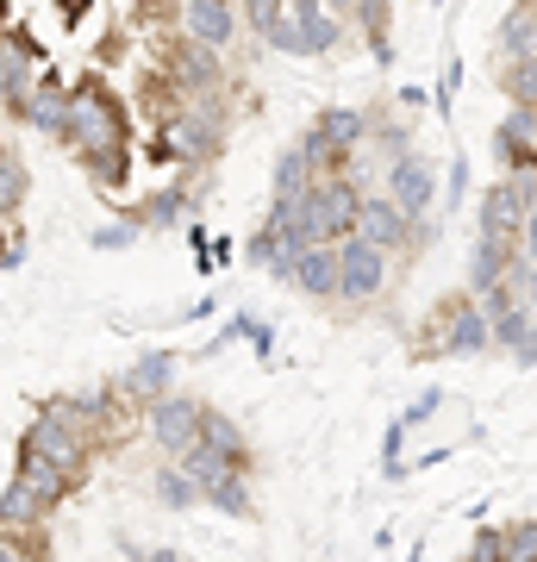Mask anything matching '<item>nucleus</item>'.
Returning a JSON list of instances; mask_svg holds the SVG:
<instances>
[{"mask_svg": "<svg viewBox=\"0 0 537 562\" xmlns=\"http://www.w3.org/2000/svg\"><path fill=\"white\" fill-rule=\"evenodd\" d=\"M69 150L88 162V176L100 188H120L132 176V113L107 81H81L76 106H69Z\"/></svg>", "mask_w": 537, "mask_h": 562, "instance_id": "f257e3e1", "label": "nucleus"}, {"mask_svg": "<svg viewBox=\"0 0 537 562\" xmlns=\"http://www.w3.org/2000/svg\"><path fill=\"white\" fill-rule=\"evenodd\" d=\"M362 206H369V194H362L350 176H318L313 188H306V201H300V232L313 244H350L362 232Z\"/></svg>", "mask_w": 537, "mask_h": 562, "instance_id": "f03ea898", "label": "nucleus"}, {"mask_svg": "<svg viewBox=\"0 0 537 562\" xmlns=\"http://www.w3.org/2000/svg\"><path fill=\"white\" fill-rule=\"evenodd\" d=\"M206 406H194V401H181V394H169V401H157L150 406V431H157V443L169 450L176 462H188L200 450V438H206Z\"/></svg>", "mask_w": 537, "mask_h": 562, "instance_id": "7ed1b4c3", "label": "nucleus"}, {"mask_svg": "<svg viewBox=\"0 0 537 562\" xmlns=\"http://www.w3.org/2000/svg\"><path fill=\"white\" fill-rule=\"evenodd\" d=\"M238 0H181L176 7V25H181V38H194L206 44V50H232V38H238Z\"/></svg>", "mask_w": 537, "mask_h": 562, "instance_id": "20e7f679", "label": "nucleus"}, {"mask_svg": "<svg viewBox=\"0 0 537 562\" xmlns=\"http://www.w3.org/2000/svg\"><path fill=\"white\" fill-rule=\"evenodd\" d=\"M0 81H7V120H20L25 101L38 94V44H32V32H20V25H7V50H0Z\"/></svg>", "mask_w": 537, "mask_h": 562, "instance_id": "39448f33", "label": "nucleus"}, {"mask_svg": "<svg viewBox=\"0 0 537 562\" xmlns=\"http://www.w3.org/2000/svg\"><path fill=\"white\" fill-rule=\"evenodd\" d=\"M338 262H344V301H369V294H381V281H388V250H376L369 238H350L338 244Z\"/></svg>", "mask_w": 537, "mask_h": 562, "instance_id": "423d86ee", "label": "nucleus"}, {"mask_svg": "<svg viewBox=\"0 0 537 562\" xmlns=\"http://www.w3.org/2000/svg\"><path fill=\"white\" fill-rule=\"evenodd\" d=\"M506 176H537V106H513L494 132Z\"/></svg>", "mask_w": 537, "mask_h": 562, "instance_id": "0eeeda50", "label": "nucleus"}, {"mask_svg": "<svg viewBox=\"0 0 537 562\" xmlns=\"http://www.w3.org/2000/svg\"><path fill=\"white\" fill-rule=\"evenodd\" d=\"M69 106H76V88H63L57 76H44L38 81V94H32V101H25V132H44V138H69Z\"/></svg>", "mask_w": 537, "mask_h": 562, "instance_id": "6e6552de", "label": "nucleus"}, {"mask_svg": "<svg viewBox=\"0 0 537 562\" xmlns=\"http://www.w3.org/2000/svg\"><path fill=\"white\" fill-rule=\"evenodd\" d=\"M388 201H394L400 213L418 225L425 213H432V201H438V169H432V162L413 150V157L400 162V176H394V188H388Z\"/></svg>", "mask_w": 537, "mask_h": 562, "instance_id": "1a4fd4ad", "label": "nucleus"}, {"mask_svg": "<svg viewBox=\"0 0 537 562\" xmlns=\"http://www.w3.org/2000/svg\"><path fill=\"white\" fill-rule=\"evenodd\" d=\"M481 344H494V319H488V306L481 301H457L450 313H444V331L432 350H481Z\"/></svg>", "mask_w": 537, "mask_h": 562, "instance_id": "9d476101", "label": "nucleus"}, {"mask_svg": "<svg viewBox=\"0 0 537 562\" xmlns=\"http://www.w3.org/2000/svg\"><path fill=\"white\" fill-rule=\"evenodd\" d=\"M288 281H294L300 294H318V301H325V294H338V288H344L338 244H313V250L294 262V276H288Z\"/></svg>", "mask_w": 537, "mask_h": 562, "instance_id": "9b49d317", "label": "nucleus"}, {"mask_svg": "<svg viewBox=\"0 0 537 562\" xmlns=\"http://www.w3.org/2000/svg\"><path fill=\"white\" fill-rule=\"evenodd\" d=\"M357 238H369L376 250H400V244L413 238V220H406V213H400V206L388 201V194H369V206H362V232H357Z\"/></svg>", "mask_w": 537, "mask_h": 562, "instance_id": "f8f14e48", "label": "nucleus"}, {"mask_svg": "<svg viewBox=\"0 0 537 562\" xmlns=\"http://www.w3.org/2000/svg\"><path fill=\"white\" fill-rule=\"evenodd\" d=\"M238 13H244V25H250L257 38L276 44L281 32H288V20H294V0H238Z\"/></svg>", "mask_w": 537, "mask_h": 562, "instance_id": "ddd939ff", "label": "nucleus"}, {"mask_svg": "<svg viewBox=\"0 0 537 562\" xmlns=\"http://www.w3.org/2000/svg\"><path fill=\"white\" fill-rule=\"evenodd\" d=\"M494 543V562H537V519H518L506 531H488Z\"/></svg>", "mask_w": 537, "mask_h": 562, "instance_id": "4468645a", "label": "nucleus"}, {"mask_svg": "<svg viewBox=\"0 0 537 562\" xmlns=\"http://www.w3.org/2000/svg\"><path fill=\"white\" fill-rule=\"evenodd\" d=\"M20 201H25V169H20V150L7 144L0 150V206H7V220H20Z\"/></svg>", "mask_w": 537, "mask_h": 562, "instance_id": "2eb2a0df", "label": "nucleus"}, {"mask_svg": "<svg viewBox=\"0 0 537 562\" xmlns=\"http://www.w3.org/2000/svg\"><path fill=\"white\" fill-rule=\"evenodd\" d=\"M188 206H194L188 194H176V188H163L157 201L144 206V225H176V220H188Z\"/></svg>", "mask_w": 537, "mask_h": 562, "instance_id": "dca6fc26", "label": "nucleus"}, {"mask_svg": "<svg viewBox=\"0 0 537 562\" xmlns=\"http://www.w3.org/2000/svg\"><path fill=\"white\" fill-rule=\"evenodd\" d=\"M88 13H94V0H57V20L63 25H81Z\"/></svg>", "mask_w": 537, "mask_h": 562, "instance_id": "f3484780", "label": "nucleus"}, {"mask_svg": "<svg viewBox=\"0 0 537 562\" xmlns=\"http://www.w3.org/2000/svg\"><path fill=\"white\" fill-rule=\"evenodd\" d=\"M0 562H38V550H32L25 538H13V531H7V557H0Z\"/></svg>", "mask_w": 537, "mask_h": 562, "instance_id": "a211bd4d", "label": "nucleus"}]
</instances>
